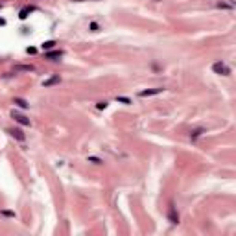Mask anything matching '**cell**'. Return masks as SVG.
Wrapping results in <instances>:
<instances>
[{"instance_id": "9", "label": "cell", "mask_w": 236, "mask_h": 236, "mask_svg": "<svg viewBox=\"0 0 236 236\" xmlns=\"http://www.w3.org/2000/svg\"><path fill=\"white\" fill-rule=\"evenodd\" d=\"M31 11H33V7H31V6H26V7L22 9V11L19 13V19H20V20H24V19H26V17H28Z\"/></svg>"}, {"instance_id": "8", "label": "cell", "mask_w": 236, "mask_h": 236, "mask_svg": "<svg viewBox=\"0 0 236 236\" xmlns=\"http://www.w3.org/2000/svg\"><path fill=\"white\" fill-rule=\"evenodd\" d=\"M33 65H17L15 67V72H33Z\"/></svg>"}, {"instance_id": "4", "label": "cell", "mask_w": 236, "mask_h": 236, "mask_svg": "<svg viewBox=\"0 0 236 236\" xmlns=\"http://www.w3.org/2000/svg\"><path fill=\"white\" fill-rule=\"evenodd\" d=\"M11 116L15 118V122H19L20 125H30V118H26L24 114H20V113H15V111H13Z\"/></svg>"}, {"instance_id": "19", "label": "cell", "mask_w": 236, "mask_h": 236, "mask_svg": "<svg viewBox=\"0 0 236 236\" xmlns=\"http://www.w3.org/2000/svg\"><path fill=\"white\" fill-rule=\"evenodd\" d=\"M74 2H87V0H74ZM92 2H98V0H92Z\"/></svg>"}, {"instance_id": "16", "label": "cell", "mask_w": 236, "mask_h": 236, "mask_svg": "<svg viewBox=\"0 0 236 236\" xmlns=\"http://www.w3.org/2000/svg\"><path fill=\"white\" fill-rule=\"evenodd\" d=\"M89 160L94 164H102V159H98V157H89Z\"/></svg>"}, {"instance_id": "14", "label": "cell", "mask_w": 236, "mask_h": 236, "mask_svg": "<svg viewBox=\"0 0 236 236\" xmlns=\"http://www.w3.org/2000/svg\"><path fill=\"white\" fill-rule=\"evenodd\" d=\"M234 4L232 2H229V4H225V2H218V7H221V9H231Z\"/></svg>"}, {"instance_id": "2", "label": "cell", "mask_w": 236, "mask_h": 236, "mask_svg": "<svg viewBox=\"0 0 236 236\" xmlns=\"http://www.w3.org/2000/svg\"><path fill=\"white\" fill-rule=\"evenodd\" d=\"M160 92H164V89L163 87H155V89L140 91V92H138V96H140V98H148V96H155V94H160Z\"/></svg>"}, {"instance_id": "1", "label": "cell", "mask_w": 236, "mask_h": 236, "mask_svg": "<svg viewBox=\"0 0 236 236\" xmlns=\"http://www.w3.org/2000/svg\"><path fill=\"white\" fill-rule=\"evenodd\" d=\"M212 70L216 72V74H221V76H229V74H231V68L225 65V63H221V61L214 63V65H212Z\"/></svg>"}, {"instance_id": "17", "label": "cell", "mask_w": 236, "mask_h": 236, "mask_svg": "<svg viewBox=\"0 0 236 236\" xmlns=\"http://www.w3.org/2000/svg\"><path fill=\"white\" fill-rule=\"evenodd\" d=\"M96 107H98V109H105V107H107V102H100Z\"/></svg>"}, {"instance_id": "7", "label": "cell", "mask_w": 236, "mask_h": 236, "mask_svg": "<svg viewBox=\"0 0 236 236\" xmlns=\"http://www.w3.org/2000/svg\"><path fill=\"white\" fill-rule=\"evenodd\" d=\"M13 103H15L17 107H20V109H28V107H30V103H28L24 98H13Z\"/></svg>"}, {"instance_id": "6", "label": "cell", "mask_w": 236, "mask_h": 236, "mask_svg": "<svg viewBox=\"0 0 236 236\" xmlns=\"http://www.w3.org/2000/svg\"><path fill=\"white\" fill-rule=\"evenodd\" d=\"M9 133H11V137L17 138L19 142H24L26 140V135L22 133V129H9Z\"/></svg>"}, {"instance_id": "13", "label": "cell", "mask_w": 236, "mask_h": 236, "mask_svg": "<svg viewBox=\"0 0 236 236\" xmlns=\"http://www.w3.org/2000/svg\"><path fill=\"white\" fill-rule=\"evenodd\" d=\"M116 102L125 103V105H129V103H131V100H129V98H125V96H118V98H116Z\"/></svg>"}, {"instance_id": "3", "label": "cell", "mask_w": 236, "mask_h": 236, "mask_svg": "<svg viewBox=\"0 0 236 236\" xmlns=\"http://www.w3.org/2000/svg\"><path fill=\"white\" fill-rule=\"evenodd\" d=\"M61 81V78L59 76H50L48 79H45V81H42V87H45V89H48V87H53V85H57Z\"/></svg>"}, {"instance_id": "5", "label": "cell", "mask_w": 236, "mask_h": 236, "mask_svg": "<svg viewBox=\"0 0 236 236\" xmlns=\"http://www.w3.org/2000/svg\"><path fill=\"white\" fill-rule=\"evenodd\" d=\"M168 220H170L171 223H177V221H179V214L175 212V207H174V205H170V209H168Z\"/></svg>"}, {"instance_id": "15", "label": "cell", "mask_w": 236, "mask_h": 236, "mask_svg": "<svg viewBox=\"0 0 236 236\" xmlns=\"http://www.w3.org/2000/svg\"><path fill=\"white\" fill-rule=\"evenodd\" d=\"M201 133H203V129H196V131H192V133H190V138H192V140H196V138H197Z\"/></svg>"}, {"instance_id": "12", "label": "cell", "mask_w": 236, "mask_h": 236, "mask_svg": "<svg viewBox=\"0 0 236 236\" xmlns=\"http://www.w3.org/2000/svg\"><path fill=\"white\" fill-rule=\"evenodd\" d=\"M0 214L6 216V218H15V212L13 210H0Z\"/></svg>"}, {"instance_id": "11", "label": "cell", "mask_w": 236, "mask_h": 236, "mask_svg": "<svg viewBox=\"0 0 236 236\" xmlns=\"http://www.w3.org/2000/svg\"><path fill=\"white\" fill-rule=\"evenodd\" d=\"M53 46H56V41H45V42L41 45V48H42V50H52Z\"/></svg>"}, {"instance_id": "10", "label": "cell", "mask_w": 236, "mask_h": 236, "mask_svg": "<svg viewBox=\"0 0 236 236\" xmlns=\"http://www.w3.org/2000/svg\"><path fill=\"white\" fill-rule=\"evenodd\" d=\"M61 56H63V52H61V50H57V52H48V53H46V59L56 61V59H59Z\"/></svg>"}, {"instance_id": "18", "label": "cell", "mask_w": 236, "mask_h": 236, "mask_svg": "<svg viewBox=\"0 0 236 236\" xmlns=\"http://www.w3.org/2000/svg\"><path fill=\"white\" fill-rule=\"evenodd\" d=\"M98 28H100V26L96 24V22H91V30H92V31H98Z\"/></svg>"}]
</instances>
